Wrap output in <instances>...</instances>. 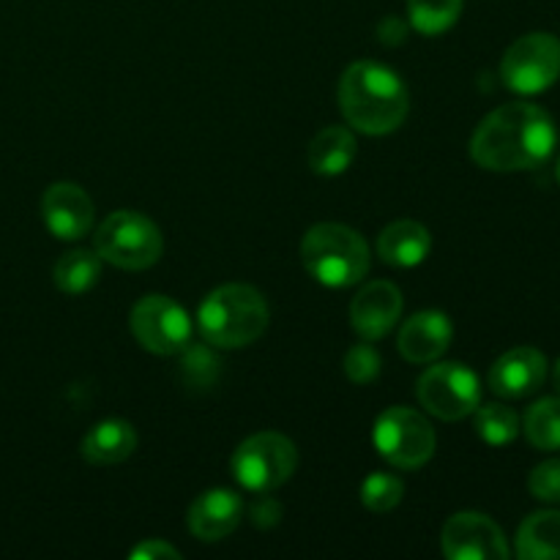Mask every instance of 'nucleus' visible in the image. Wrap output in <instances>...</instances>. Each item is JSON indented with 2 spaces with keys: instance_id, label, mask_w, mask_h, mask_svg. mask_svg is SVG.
Here are the masks:
<instances>
[{
  "instance_id": "15",
  "label": "nucleus",
  "mask_w": 560,
  "mask_h": 560,
  "mask_svg": "<svg viewBox=\"0 0 560 560\" xmlns=\"http://www.w3.org/2000/svg\"><path fill=\"white\" fill-rule=\"evenodd\" d=\"M244 517V501L233 490H206L195 498L186 514L191 536L200 541H222L233 534Z\"/></svg>"
},
{
  "instance_id": "12",
  "label": "nucleus",
  "mask_w": 560,
  "mask_h": 560,
  "mask_svg": "<svg viewBox=\"0 0 560 560\" xmlns=\"http://www.w3.org/2000/svg\"><path fill=\"white\" fill-rule=\"evenodd\" d=\"M93 202L77 184H52L42 197V217L49 233L60 241H77L91 233Z\"/></svg>"
},
{
  "instance_id": "29",
  "label": "nucleus",
  "mask_w": 560,
  "mask_h": 560,
  "mask_svg": "<svg viewBox=\"0 0 560 560\" xmlns=\"http://www.w3.org/2000/svg\"><path fill=\"white\" fill-rule=\"evenodd\" d=\"M131 560H180V552L162 539H148L131 550Z\"/></svg>"
},
{
  "instance_id": "18",
  "label": "nucleus",
  "mask_w": 560,
  "mask_h": 560,
  "mask_svg": "<svg viewBox=\"0 0 560 560\" xmlns=\"http://www.w3.org/2000/svg\"><path fill=\"white\" fill-rule=\"evenodd\" d=\"M137 432L129 421L107 419L98 421L82 438L80 454L91 465H120L135 454Z\"/></svg>"
},
{
  "instance_id": "14",
  "label": "nucleus",
  "mask_w": 560,
  "mask_h": 560,
  "mask_svg": "<svg viewBox=\"0 0 560 560\" xmlns=\"http://www.w3.org/2000/svg\"><path fill=\"white\" fill-rule=\"evenodd\" d=\"M547 381V359L536 348H514L490 370V388L498 397L523 399L539 392Z\"/></svg>"
},
{
  "instance_id": "19",
  "label": "nucleus",
  "mask_w": 560,
  "mask_h": 560,
  "mask_svg": "<svg viewBox=\"0 0 560 560\" xmlns=\"http://www.w3.org/2000/svg\"><path fill=\"white\" fill-rule=\"evenodd\" d=\"M355 153H359V142L353 131L345 126H328L310 142V167L315 175L334 178L350 170Z\"/></svg>"
},
{
  "instance_id": "7",
  "label": "nucleus",
  "mask_w": 560,
  "mask_h": 560,
  "mask_svg": "<svg viewBox=\"0 0 560 560\" xmlns=\"http://www.w3.org/2000/svg\"><path fill=\"white\" fill-rule=\"evenodd\" d=\"M375 448L388 465L399 470H416L435 454V430L416 410L397 405L375 421Z\"/></svg>"
},
{
  "instance_id": "6",
  "label": "nucleus",
  "mask_w": 560,
  "mask_h": 560,
  "mask_svg": "<svg viewBox=\"0 0 560 560\" xmlns=\"http://www.w3.org/2000/svg\"><path fill=\"white\" fill-rule=\"evenodd\" d=\"M233 476L249 492H273L299 468V448L279 432H257L235 448Z\"/></svg>"
},
{
  "instance_id": "24",
  "label": "nucleus",
  "mask_w": 560,
  "mask_h": 560,
  "mask_svg": "<svg viewBox=\"0 0 560 560\" xmlns=\"http://www.w3.org/2000/svg\"><path fill=\"white\" fill-rule=\"evenodd\" d=\"M476 432L490 446H506L520 435V419L506 405H485L476 410Z\"/></svg>"
},
{
  "instance_id": "26",
  "label": "nucleus",
  "mask_w": 560,
  "mask_h": 560,
  "mask_svg": "<svg viewBox=\"0 0 560 560\" xmlns=\"http://www.w3.org/2000/svg\"><path fill=\"white\" fill-rule=\"evenodd\" d=\"M345 375L355 383V386H366V383L375 381L381 375V353L372 348L370 342H359L345 353Z\"/></svg>"
},
{
  "instance_id": "23",
  "label": "nucleus",
  "mask_w": 560,
  "mask_h": 560,
  "mask_svg": "<svg viewBox=\"0 0 560 560\" xmlns=\"http://www.w3.org/2000/svg\"><path fill=\"white\" fill-rule=\"evenodd\" d=\"M525 438L530 446L541 452H558L560 448V397H545L534 402L523 421Z\"/></svg>"
},
{
  "instance_id": "13",
  "label": "nucleus",
  "mask_w": 560,
  "mask_h": 560,
  "mask_svg": "<svg viewBox=\"0 0 560 560\" xmlns=\"http://www.w3.org/2000/svg\"><path fill=\"white\" fill-rule=\"evenodd\" d=\"M399 315H402V293L397 284L383 282V279L361 288L350 304V323L366 342L386 337L397 326Z\"/></svg>"
},
{
  "instance_id": "9",
  "label": "nucleus",
  "mask_w": 560,
  "mask_h": 560,
  "mask_svg": "<svg viewBox=\"0 0 560 560\" xmlns=\"http://www.w3.org/2000/svg\"><path fill=\"white\" fill-rule=\"evenodd\" d=\"M419 402L441 421H459L476 413L481 402V383L474 370L459 361L435 364L419 377Z\"/></svg>"
},
{
  "instance_id": "3",
  "label": "nucleus",
  "mask_w": 560,
  "mask_h": 560,
  "mask_svg": "<svg viewBox=\"0 0 560 560\" xmlns=\"http://www.w3.org/2000/svg\"><path fill=\"white\" fill-rule=\"evenodd\" d=\"M268 304L249 284H222L206 295L197 312V326L213 348H246L268 328Z\"/></svg>"
},
{
  "instance_id": "27",
  "label": "nucleus",
  "mask_w": 560,
  "mask_h": 560,
  "mask_svg": "<svg viewBox=\"0 0 560 560\" xmlns=\"http://www.w3.org/2000/svg\"><path fill=\"white\" fill-rule=\"evenodd\" d=\"M530 495L545 503H560V459H547L530 470Z\"/></svg>"
},
{
  "instance_id": "30",
  "label": "nucleus",
  "mask_w": 560,
  "mask_h": 560,
  "mask_svg": "<svg viewBox=\"0 0 560 560\" xmlns=\"http://www.w3.org/2000/svg\"><path fill=\"white\" fill-rule=\"evenodd\" d=\"M377 36H381V44H386V47H397V44H402L405 36H408V25H405L402 20L388 16V20H383L381 27H377Z\"/></svg>"
},
{
  "instance_id": "1",
  "label": "nucleus",
  "mask_w": 560,
  "mask_h": 560,
  "mask_svg": "<svg viewBox=\"0 0 560 560\" xmlns=\"http://www.w3.org/2000/svg\"><path fill=\"white\" fill-rule=\"evenodd\" d=\"M558 129L550 113L528 102H512L492 109L470 137V156L492 173L534 170L552 156Z\"/></svg>"
},
{
  "instance_id": "20",
  "label": "nucleus",
  "mask_w": 560,
  "mask_h": 560,
  "mask_svg": "<svg viewBox=\"0 0 560 560\" xmlns=\"http://www.w3.org/2000/svg\"><path fill=\"white\" fill-rule=\"evenodd\" d=\"M517 556L523 560L560 558V512H536L520 525Z\"/></svg>"
},
{
  "instance_id": "28",
  "label": "nucleus",
  "mask_w": 560,
  "mask_h": 560,
  "mask_svg": "<svg viewBox=\"0 0 560 560\" xmlns=\"http://www.w3.org/2000/svg\"><path fill=\"white\" fill-rule=\"evenodd\" d=\"M279 520H282V503L268 495V492H257V498L249 506V523L255 528L268 530L273 525H279Z\"/></svg>"
},
{
  "instance_id": "16",
  "label": "nucleus",
  "mask_w": 560,
  "mask_h": 560,
  "mask_svg": "<svg viewBox=\"0 0 560 560\" xmlns=\"http://www.w3.org/2000/svg\"><path fill=\"white\" fill-rule=\"evenodd\" d=\"M454 337L452 320L443 312L427 310L410 317L399 331V353L410 364H432L448 350Z\"/></svg>"
},
{
  "instance_id": "10",
  "label": "nucleus",
  "mask_w": 560,
  "mask_h": 560,
  "mask_svg": "<svg viewBox=\"0 0 560 560\" xmlns=\"http://www.w3.org/2000/svg\"><path fill=\"white\" fill-rule=\"evenodd\" d=\"M131 334L153 355L184 353L191 342V320L167 295H145L131 310Z\"/></svg>"
},
{
  "instance_id": "31",
  "label": "nucleus",
  "mask_w": 560,
  "mask_h": 560,
  "mask_svg": "<svg viewBox=\"0 0 560 560\" xmlns=\"http://www.w3.org/2000/svg\"><path fill=\"white\" fill-rule=\"evenodd\" d=\"M552 383H556V392L560 394V359H558L556 370H552Z\"/></svg>"
},
{
  "instance_id": "22",
  "label": "nucleus",
  "mask_w": 560,
  "mask_h": 560,
  "mask_svg": "<svg viewBox=\"0 0 560 560\" xmlns=\"http://www.w3.org/2000/svg\"><path fill=\"white\" fill-rule=\"evenodd\" d=\"M465 0H408V22L421 36H441L457 25Z\"/></svg>"
},
{
  "instance_id": "8",
  "label": "nucleus",
  "mask_w": 560,
  "mask_h": 560,
  "mask_svg": "<svg viewBox=\"0 0 560 560\" xmlns=\"http://www.w3.org/2000/svg\"><path fill=\"white\" fill-rule=\"evenodd\" d=\"M560 77V38L552 33H528L506 49L501 80L509 91L536 96L552 88Z\"/></svg>"
},
{
  "instance_id": "25",
  "label": "nucleus",
  "mask_w": 560,
  "mask_h": 560,
  "mask_svg": "<svg viewBox=\"0 0 560 560\" xmlns=\"http://www.w3.org/2000/svg\"><path fill=\"white\" fill-rule=\"evenodd\" d=\"M405 495V485L402 479H397L394 474H383V470H375L364 479L361 485V503H364L370 512L375 514H386L392 509L399 506Z\"/></svg>"
},
{
  "instance_id": "21",
  "label": "nucleus",
  "mask_w": 560,
  "mask_h": 560,
  "mask_svg": "<svg viewBox=\"0 0 560 560\" xmlns=\"http://www.w3.org/2000/svg\"><path fill=\"white\" fill-rule=\"evenodd\" d=\"M102 277V257L91 249H71L55 262V288L69 295L88 293Z\"/></svg>"
},
{
  "instance_id": "32",
  "label": "nucleus",
  "mask_w": 560,
  "mask_h": 560,
  "mask_svg": "<svg viewBox=\"0 0 560 560\" xmlns=\"http://www.w3.org/2000/svg\"><path fill=\"white\" fill-rule=\"evenodd\" d=\"M556 173H558V184H560V159H558V170H556Z\"/></svg>"
},
{
  "instance_id": "17",
  "label": "nucleus",
  "mask_w": 560,
  "mask_h": 560,
  "mask_svg": "<svg viewBox=\"0 0 560 560\" xmlns=\"http://www.w3.org/2000/svg\"><path fill=\"white\" fill-rule=\"evenodd\" d=\"M432 249L430 230L413 219L388 224L377 238V255L383 262L397 268H416L427 260Z\"/></svg>"
},
{
  "instance_id": "11",
  "label": "nucleus",
  "mask_w": 560,
  "mask_h": 560,
  "mask_svg": "<svg viewBox=\"0 0 560 560\" xmlns=\"http://www.w3.org/2000/svg\"><path fill=\"white\" fill-rule=\"evenodd\" d=\"M443 556L448 560H506L512 550L503 530L487 514L459 512L443 525Z\"/></svg>"
},
{
  "instance_id": "4",
  "label": "nucleus",
  "mask_w": 560,
  "mask_h": 560,
  "mask_svg": "<svg viewBox=\"0 0 560 560\" xmlns=\"http://www.w3.org/2000/svg\"><path fill=\"white\" fill-rule=\"evenodd\" d=\"M301 262L315 282L326 288H353L370 271V246L348 224H315L301 241Z\"/></svg>"
},
{
  "instance_id": "2",
  "label": "nucleus",
  "mask_w": 560,
  "mask_h": 560,
  "mask_svg": "<svg viewBox=\"0 0 560 560\" xmlns=\"http://www.w3.org/2000/svg\"><path fill=\"white\" fill-rule=\"evenodd\" d=\"M339 109L355 131L381 137L405 124L410 96L397 71L375 60H355L339 80Z\"/></svg>"
},
{
  "instance_id": "5",
  "label": "nucleus",
  "mask_w": 560,
  "mask_h": 560,
  "mask_svg": "<svg viewBox=\"0 0 560 560\" xmlns=\"http://www.w3.org/2000/svg\"><path fill=\"white\" fill-rule=\"evenodd\" d=\"M93 249L109 266L124 271H145L156 266L164 252L162 230L137 211H115L98 224Z\"/></svg>"
}]
</instances>
